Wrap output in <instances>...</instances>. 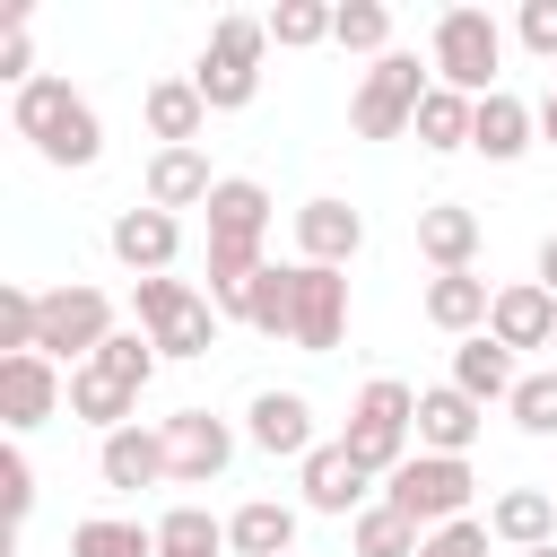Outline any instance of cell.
I'll list each match as a JSON object with an SVG mask.
<instances>
[{
    "label": "cell",
    "instance_id": "cell-1",
    "mask_svg": "<svg viewBox=\"0 0 557 557\" xmlns=\"http://www.w3.org/2000/svg\"><path fill=\"white\" fill-rule=\"evenodd\" d=\"M261 244H270V191L252 174H218V191H209V305H218V322H244L252 278L270 270Z\"/></svg>",
    "mask_w": 557,
    "mask_h": 557
},
{
    "label": "cell",
    "instance_id": "cell-2",
    "mask_svg": "<svg viewBox=\"0 0 557 557\" xmlns=\"http://www.w3.org/2000/svg\"><path fill=\"white\" fill-rule=\"evenodd\" d=\"M9 131L44 157V165H61V174H78V165H96L104 157V113L70 87V78H35V87H17L9 96Z\"/></svg>",
    "mask_w": 557,
    "mask_h": 557
},
{
    "label": "cell",
    "instance_id": "cell-3",
    "mask_svg": "<svg viewBox=\"0 0 557 557\" xmlns=\"http://www.w3.org/2000/svg\"><path fill=\"white\" fill-rule=\"evenodd\" d=\"M157 348H148V331H113L78 374H70V418H87L96 435H113V426H139V392L157 383Z\"/></svg>",
    "mask_w": 557,
    "mask_h": 557
},
{
    "label": "cell",
    "instance_id": "cell-4",
    "mask_svg": "<svg viewBox=\"0 0 557 557\" xmlns=\"http://www.w3.org/2000/svg\"><path fill=\"white\" fill-rule=\"evenodd\" d=\"M261 52H270V17L226 9V17L209 26V44H200V61H191L183 78L200 87V104H209V113H244V104L261 96Z\"/></svg>",
    "mask_w": 557,
    "mask_h": 557
},
{
    "label": "cell",
    "instance_id": "cell-5",
    "mask_svg": "<svg viewBox=\"0 0 557 557\" xmlns=\"http://www.w3.org/2000/svg\"><path fill=\"white\" fill-rule=\"evenodd\" d=\"M131 331H148V348L183 366V357H209L218 348V305L191 278H139L131 287Z\"/></svg>",
    "mask_w": 557,
    "mask_h": 557
},
{
    "label": "cell",
    "instance_id": "cell-6",
    "mask_svg": "<svg viewBox=\"0 0 557 557\" xmlns=\"http://www.w3.org/2000/svg\"><path fill=\"white\" fill-rule=\"evenodd\" d=\"M339 444L374 470V479H392L409 453H418V392L400 383V374H374L357 400H348V426H339Z\"/></svg>",
    "mask_w": 557,
    "mask_h": 557
},
{
    "label": "cell",
    "instance_id": "cell-7",
    "mask_svg": "<svg viewBox=\"0 0 557 557\" xmlns=\"http://www.w3.org/2000/svg\"><path fill=\"white\" fill-rule=\"evenodd\" d=\"M44 296V322H35V357H52V366H87L113 331H122V313H113V296L96 287V278H61V287H35Z\"/></svg>",
    "mask_w": 557,
    "mask_h": 557
},
{
    "label": "cell",
    "instance_id": "cell-8",
    "mask_svg": "<svg viewBox=\"0 0 557 557\" xmlns=\"http://www.w3.org/2000/svg\"><path fill=\"white\" fill-rule=\"evenodd\" d=\"M426 70H435V87H453V96H496L505 26H496L487 9H444L435 35H426Z\"/></svg>",
    "mask_w": 557,
    "mask_h": 557
},
{
    "label": "cell",
    "instance_id": "cell-9",
    "mask_svg": "<svg viewBox=\"0 0 557 557\" xmlns=\"http://www.w3.org/2000/svg\"><path fill=\"white\" fill-rule=\"evenodd\" d=\"M426 87H435V70H426L418 52L366 61V78H357V96H348V131H357V139H400V131L418 122Z\"/></svg>",
    "mask_w": 557,
    "mask_h": 557
},
{
    "label": "cell",
    "instance_id": "cell-10",
    "mask_svg": "<svg viewBox=\"0 0 557 557\" xmlns=\"http://www.w3.org/2000/svg\"><path fill=\"white\" fill-rule=\"evenodd\" d=\"M470 496H479V470H470V461H453V453H409V461L383 479V505H400L418 531L461 522V513H470Z\"/></svg>",
    "mask_w": 557,
    "mask_h": 557
},
{
    "label": "cell",
    "instance_id": "cell-11",
    "mask_svg": "<svg viewBox=\"0 0 557 557\" xmlns=\"http://www.w3.org/2000/svg\"><path fill=\"white\" fill-rule=\"evenodd\" d=\"M374 496H383V479H374V470H366V461H357V453H348L339 435H331V444H313V453L296 461V505H305V513L357 522V513H366Z\"/></svg>",
    "mask_w": 557,
    "mask_h": 557
},
{
    "label": "cell",
    "instance_id": "cell-12",
    "mask_svg": "<svg viewBox=\"0 0 557 557\" xmlns=\"http://www.w3.org/2000/svg\"><path fill=\"white\" fill-rule=\"evenodd\" d=\"M157 426H165V470H174V487H218L226 461H235V444H244L218 409H174V418H157Z\"/></svg>",
    "mask_w": 557,
    "mask_h": 557
},
{
    "label": "cell",
    "instance_id": "cell-13",
    "mask_svg": "<svg viewBox=\"0 0 557 557\" xmlns=\"http://www.w3.org/2000/svg\"><path fill=\"white\" fill-rule=\"evenodd\" d=\"M244 444H252V453H270V461H305V453L322 444L313 400H305L296 383H261V392L244 400Z\"/></svg>",
    "mask_w": 557,
    "mask_h": 557
},
{
    "label": "cell",
    "instance_id": "cell-14",
    "mask_svg": "<svg viewBox=\"0 0 557 557\" xmlns=\"http://www.w3.org/2000/svg\"><path fill=\"white\" fill-rule=\"evenodd\" d=\"M104 244H113V261H122L131 278H165V270H174V252H183V218H165V209L131 200V209H113Z\"/></svg>",
    "mask_w": 557,
    "mask_h": 557
},
{
    "label": "cell",
    "instance_id": "cell-15",
    "mask_svg": "<svg viewBox=\"0 0 557 557\" xmlns=\"http://www.w3.org/2000/svg\"><path fill=\"white\" fill-rule=\"evenodd\" d=\"M339 339H348V270H313V261H296V339H287V348L331 357Z\"/></svg>",
    "mask_w": 557,
    "mask_h": 557
},
{
    "label": "cell",
    "instance_id": "cell-16",
    "mask_svg": "<svg viewBox=\"0 0 557 557\" xmlns=\"http://www.w3.org/2000/svg\"><path fill=\"white\" fill-rule=\"evenodd\" d=\"M61 400H70V374L52 357H0V418H9V435H35L44 418H61Z\"/></svg>",
    "mask_w": 557,
    "mask_h": 557
},
{
    "label": "cell",
    "instance_id": "cell-17",
    "mask_svg": "<svg viewBox=\"0 0 557 557\" xmlns=\"http://www.w3.org/2000/svg\"><path fill=\"white\" fill-rule=\"evenodd\" d=\"M366 252V209H348V200H305L296 209V261H313V270H348Z\"/></svg>",
    "mask_w": 557,
    "mask_h": 557
},
{
    "label": "cell",
    "instance_id": "cell-18",
    "mask_svg": "<svg viewBox=\"0 0 557 557\" xmlns=\"http://www.w3.org/2000/svg\"><path fill=\"white\" fill-rule=\"evenodd\" d=\"M96 479H104L113 496L165 487V479H174V470H165V426H113V435H96Z\"/></svg>",
    "mask_w": 557,
    "mask_h": 557
},
{
    "label": "cell",
    "instance_id": "cell-19",
    "mask_svg": "<svg viewBox=\"0 0 557 557\" xmlns=\"http://www.w3.org/2000/svg\"><path fill=\"white\" fill-rule=\"evenodd\" d=\"M487 339L496 348H557V296L540 287V278H505L496 287V305H487Z\"/></svg>",
    "mask_w": 557,
    "mask_h": 557
},
{
    "label": "cell",
    "instance_id": "cell-20",
    "mask_svg": "<svg viewBox=\"0 0 557 557\" xmlns=\"http://www.w3.org/2000/svg\"><path fill=\"white\" fill-rule=\"evenodd\" d=\"M470 148H479L487 165H513V157H531V148H540V104H522L513 87L479 96V113H470Z\"/></svg>",
    "mask_w": 557,
    "mask_h": 557
},
{
    "label": "cell",
    "instance_id": "cell-21",
    "mask_svg": "<svg viewBox=\"0 0 557 557\" xmlns=\"http://www.w3.org/2000/svg\"><path fill=\"white\" fill-rule=\"evenodd\" d=\"M209 191H218V174H209V157H200V148H157V157H148V174H139V200H148V209H165V218L209 209Z\"/></svg>",
    "mask_w": 557,
    "mask_h": 557
},
{
    "label": "cell",
    "instance_id": "cell-22",
    "mask_svg": "<svg viewBox=\"0 0 557 557\" xmlns=\"http://www.w3.org/2000/svg\"><path fill=\"white\" fill-rule=\"evenodd\" d=\"M479 426H487V409H479L470 392H453V383H426V392H418V453H453V461H470Z\"/></svg>",
    "mask_w": 557,
    "mask_h": 557
},
{
    "label": "cell",
    "instance_id": "cell-23",
    "mask_svg": "<svg viewBox=\"0 0 557 557\" xmlns=\"http://www.w3.org/2000/svg\"><path fill=\"white\" fill-rule=\"evenodd\" d=\"M139 122H148V139H157V148H200L209 104H200V87H191V78H148Z\"/></svg>",
    "mask_w": 557,
    "mask_h": 557
},
{
    "label": "cell",
    "instance_id": "cell-24",
    "mask_svg": "<svg viewBox=\"0 0 557 557\" xmlns=\"http://www.w3.org/2000/svg\"><path fill=\"white\" fill-rule=\"evenodd\" d=\"M479 209H461V200H426L418 209V252H426V270L444 278V270H470L479 261Z\"/></svg>",
    "mask_w": 557,
    "mask_h": 557
},
{
    "label": "cell",
    "instance_id": "cell-25",
    "mask_svg": "<svg viewBox=\"0 0 557 557\" xmlns=\"http://www.w3.org/2000/svg\"><path fill=\"white\" fill-rule=\"evenodd\" d=\"M296 522H305V505L244 496V505L226 513V548H235V557H296Z\"/></svg>",
    "mask_w": 557,
    "mask_h": 557
},
{
    "label": "cell",
    "instance_id": "cell-26",
    "mask_svg": "<svg viewBox=\"0 0 557 557\" xmlns=\"http://www.w3.org/2000/svg\"><path fill=\"white\" fill-rule=\"evenodd\" d=\"M487 305H496V287H487L479 270H444V278H426V322L453 331V339H479V331H487Z\"/></svg>",
    "mask_w": 557,
    "mask_h": 557
},
{
    "label": "cell",
    "instance_id": "cell-27",
    "mask_svg": "<svg viewBox=\"0 0 557 557\" xmlns=\"http://www.w3.org/2000/svg\"><path fill=\"white\" fill-rule=\"evenodd\" d=\"M487 531L522 557V548H548L557 540V487H505L496 505H487Z\"/></svg>",
    "mask_w": 557,
    "mask_h": 557
},
{
    "label": "cell",
    "instance_id": "cell-28",
    "mask_svg": "<svg viewBox=\"0 0 557 557\" xmlns=\"http://www.w3.org/2000/svg\"><path fill=\"white\" fill-rule=\"evenodd\" d=\"M444 383H453V392H470V400L487 409V400H513L522 366H513V348H496V339L479 331V339H461V348H453V374H444Z\"/></svg>",
    "mask_w": 557,
    "mask_h": 557
},
{
    "label": "cell",
    "instance_id": "cell-29",
    "mask_svg": "<svg viewBox=\"0 0 557 557\" xmlns=\"http://www.w3.org/2000/svg\"><path fill=\"white\" fill-rule=\"evenodd\" d=\"M157 557H235V548H226V522L209 505H165L157 513Z\"/></svg>",
    "mask_w": 557,
    "mask_h": 557
},
{
    "label": "cell",
    "instance_id": "cell-30",
    "mask_svg": "<svg viewBox=\"0 0 557 557\" xmlns=\"http://www.w3.org/2000/svg\"><path fill=\"white\" fill-rule=\"evenodd\" d=\"M470 113H479V96H453V87H426V104H418V148L426 157H453V148H470Z\"/></svg>",
    "mask_w": 557,
    "mask_h": 557
},
{
    "label": "cell",
    "instance_id": "cell-31",
    "mask_svg": "<svg viewBox=\"0 0 557 557\" xmlns=\"http://www.w3.org/2000/svg\"><path fill=\"white\" fill-rule=\"evenodd\" d=\"M244 331H261V339H296V261H270V270L252 278Z\"/></svg>",
    "mask_w": 557,
    "mask_h": 557
},
{
    "label": "cell",
    "instance_id": "cell-32",
    "mask_svg": "<svg viewBox=\"0 0 557 557\" xmlns=\"http://www.w3.org/2000/svg\"><path fill=\"white\" fill-rule=\"evenodd\" d=\"M418 540H426V531H418L400 505H383V496L348 522V557H418Z\"/></svg>",
    "mask_w": 557,
    "mask_h": 557
},
{
    "label": "cell",
    "instance_id": "cell-33",
    "mask_svg": "<svg viewBox=\"0 0 557 557\" xmlns=\"http://www.w3.org/2000/svg\"><path fill=\"white\" fill-rule=\"evenodd\" d=\"M70 557H157V522H131V513H87L70 531Z\"/></svg>",
    "mask_w": 557,
    "mask_h": 557
},
{
    "label": "cell",
    "instance_id": "cell-34",
    "mask_svg": "<svg viewBox=\"0 0 557 557\" xmlns=\"http://www.w3.org/2000/svg\"><path fill=\"white\" fill-rule=\"evenodd\" d=\"M331 44H339V52H357V61H383V52H400V44H392V9H383V0H339V17H331Z\"/></svg>",
    "mask_w": 557,
    "mask_h": 557
},
{
    "label": "cell",
    "instance_id": "cell-35",
    "mask_svg": "<svg viewBox=\"0 0 557 557\" xmlns=\"http://www.w3.org/2000/svg\"><path fill=\"white\" fill-rule=\"evenodd\" d=\"M331 17H339L331 0H278L270 9V44L278 52H313V44H331Z\"/></svg>",
    "mask_w": 557,
    "mask_h": 557
},
{
    "label": "cell",
    "instance_id": "cell-36",
    "mask_svg": "<svg viewBox=\"0 0 557 557\" xmlns=\"http://www.w3.org/2000/svg\"><path fill=\"white\" fill-rule=\"evenodd\" d=\"M35 322H44V296L35 287H0V357H35Z\"/></svg>",
    "mask_w": 557,
    "mask_h": 557
},
{
    "label": "cell",
    "instance_id": "cell-37",
    "mask_svg": "<svg viewBox=\"0 0 557 557\" xmlns=\"http://www.w3.org/2000/svg\"><path fill=\"white\" fill-rule=\"evenodd\" d=\"M505 409H513V426H522V435H557V366H540V374H522Z\"/></svg>",
    "mask_w": 557,
    "mask_h": 557
},
{
    "label": "cell",
    "instance_id": "cell-38",
    "mask_svg": "<svg viewBox=\"0 0 557 557\" xmlns=\"http://www.w3.org/2000/svg\"><path fill=\"white\" fill-rule=\"evenodd\" d=\"M0 78H9V96L44 78V70H35V17H26V9H9V17H0Z\"/></svg>",
    "mask_w": 557,
    "mask_h": 557
},
{
    "label": "cell",
    "instance_id": "cell-39",
    "mask_svg": "<svg viewBox=\"0 0 557 557\" xmlns=\"http://www.w3.org/2000/svg\"><path fill=\"white\" fill-rule=\"evenodd\" d=\"M487 548H496V531H487L479 513H461V522H444V531L418 540V557H487Z\"/></svg>",
    "mask_w": 557,
    "mask_h": 557
},
{
    "label": "cell",
    "instance_id": "cell-40",
    "mask_svg": "<svg viewBox=\"0 0 557 557\" xmlns=\"http://www.w3.org/2000/svg\"><path fill=\"white\" fill-rule=\"evenodd\" d=\"M0 487H9V548L26 540V513H35V461L9 444V461H0Z\"/></svg>",
    "mask_w": 557,
    "mask_h": 557
},
{
    "label": "cell",
    "instance_id": "cell-41",
    "mask_svg": "<svg viewBox=\"0 0 557 557\" xmlns=\"http://www.w3.org/2000/svg\"><path fill=\"white\" fill-rule=\"evenodd\" d=\"M513 35H522V52H540V61L557 70V0H522V17H513Z\"/></svg>",
    "mask_w": 557,
    "mask_h": 557
},
{
    "label": "cell",
    "instance_id": "cell-42",
    "mask_svg": "<svg viewBox=\"0 0 557 557\" xmlns=\"http://www.w3.org/2000/svg\"><path fill=\"white\" fill-rule=\"evenodd\" d=\"M531 278H540V287H548V296H557V226H548V235H540V270H531Z\"/></svg>",
    "mask_w": 557,
    "mask_h": 557
},
{
    "label": "cell",
    "instance_id": "cell-43",
    "mask_svg": "<svg viewBox=\"0 0 557 557\" xmlns=\"http://www.w3.org/2000/svg\"><path fill=\"white\" fill-rule=\"evenodd\" d=\"M540 139L557 148V70H548V96H540Z\"/></svg>",
    "mask_w": 557,
    "mask_h": 557
},
{
    "label": "cell",
    "instance_id": "cell-44",
    "mask_svg": "<svg viewBox=\"0 0 557 557\" xmlns=\"http://www.w3.org/2000/svg\"><path fill=\"white\" fill-rule=\"evenodd\" d=\"M522 557H557V540H548V548H522Z\"/></svg>",
    "mask_w": 557,
    "mask_h": 557
},
{
    "label": "cell",
    "instance_id": "cell-45",
    "mask_svg": "<svg viewBox=\"0 0 557 557\" xmlns=\"http://www.w3.org/2000/svg\"><path fill=\"white\" fill-rule=\"evenodd\" d=\"M548 357H557V348H548Z\"/></svg>",
    "mask_w": 557,
    "mask_h": 557
}]
</instances>
